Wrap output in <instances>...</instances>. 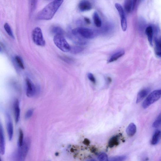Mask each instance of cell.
<instances>
[{"mask_svg": "<svg viewBox=\"0 0 161 161\" xmlns=\"http://www.w3.org/2000/svg\"><path fill=\"white\" fill-rule=\"evenodd\" d=\"M63 1H55L49 3L38 14L37 19L49 20L54 16L62 4Z\"/></svg>", "mask_w": 161, "mask_h": 161, "instance_id": "6da1fadb", "label": "cell"}, {"mask_svg": "<svg viewBox=\"0 0 161 161\" xmlns=\"http://www.w3.org/2000/svg\"><path fill=\"white\" fill-rule=\"evenodd\" d=\"M31 140L29 138L24 139L22 146L18 147L13 156V161H25L29 150Z\"/></svg>", "mask_w": 161, "mask_h": 161, "instance_id": "7a4b0ae2", "label": "cell"}, {"mask_svg": "<svg viewBox=\"0 0 161 161\" xmlns=\"http://www.w3.org/2000/svg\"><path fill=\"white\" fill-rule=\"evenodd\" d=\"M73 35L86 39H92L95 36L94 31L89 28L80 27L72 31Z\"/></svg>", "mask_w": 161, "mask_h": 161, "instance_id": "3957f363", "label": "cell"}, {"mask_svg": "<svg viewBox=\"0 0 161 161\" xmlns=\"http://www.w3.org/2000/svg\"><path fill=\"white\" fill-rule=\"evenodd\" d=\"M53 40L55 45L60 50L65 52L70 51V46L63 35H55Z\"/></svg>", "mask_w": 161, "mask_h": 161, "instance_id": "277c9868", "label": "cell"}, {"mask_svg": "<svg viewBox=\"0 0 161 161\" xmlns=\"http://www.w3.org/2000/svg\"><path fill=\"white\" fill-rule=\"evenodd\" d=\"M160 90H157L151 93L146 98L142 104V107L145 109L148 108L154 103L158 101L160 98Z\"/></svg>", "mask_w": 161, "mask_h": 161, "instance_id": "5b68a950", "label": "cell"}, {"mask_svg": "<svg viewBox=\"0 0 161 161\" xmlns=\"http://www.w3.org/2000/svg\"><path fill=\"white\" fill-rule=\"evenodd\" d=\"M32 37L33 41L37 45L43 47L45 45V42L41 28L36 27L33 30Z\"/></svg>", "mask_w": 161, "mask_h": 161, "instance_id": "8992f818", "label": "cell"}, {"mask_svg": "<svg viewBox=\"0 0 161 161\" xmlns=\"http://www.w3.org/2000/svg\"><path fill=\"white\" fill-rule=\"evenodd\" d=\"M116 8L117 9L121 18V27L123 31L125 32L127 30V22L124 11L121 5L119 3L115 4Z\"/></svg>", "mask_w": 161, "mask_h": 161, "instance_id": "52a82bcc", "label": "cell"}, {"mask_svg": "<svg viewBox=\"0 0 161 161\" xmlns=\"http://www.w3.org/2000/svg\"><path fill=\"white\" fill-rule=\"evenodd\" d=\"M26 95L28 97H34L36 93V87L29 78L26 79Z\"/></svg>", "mask_w": 161, "mask_h": 161, "instance_id": "ba28073f", "label": "cell"}, {"mask_svg": "<svg viewBox=\"0 0 161 161\" xmlns=\"http://www.w3.org/2000/svg\"><path fill=\"white\" fill-rule=\"evenodd\" d=\"M6 120L9 139V141H11L13 138L14 133L13 126L11 117L8 113L6 114Z\"/></svg>", "mask_w": 161, "mask_h": 161, "instance_id": "9c48e42d", "label": "cell"}, {"mask_svg": "<svg viewBox=\"0 0 161 161\" xmlns=\"http://www.w3.org/2000/svg\"><path fill=\"white\" fill-rule=\"evenodd\" d=\"M5 152V143L4 132L2 126L0 123V154L2 155L4 154Z\"/></svg>", "mask_w": 161, "mask_h": 161, "instance_id": "30bf717a", "label": "cell"}, {"mask_svg": "<svg viewBox=\"0 0 161 161\" xmlns=\"http://www.w3.org/2000/svg\"><path fill=\"white\" fill-rule=\"evenodd\" d=\"M14 112L15 121L17 124L19 120L20 115L19 102L18 99H16L14 104Z\"/></svg>", "mask_w": 161, "mask_h": 161, "instance_id": "8fae6325", "label": "cell"}, {"mask_svg": "<svg viewBox=\"0 0 161 161\" xmlns=\"http://www.w3.org/2000/svg\"><path fill=\"white\" fill-rule=\"evenodd\" d=\"M137 1H129L127 0L124 2V9L125 11L127 13H130L135 8Z\"/></svg>", "mask_w": 161, "mask_h": 161, "instance_id": "7c38bea8", "label": "cell"}, {"mask_svg": "<svg viewBox=\"0 0 161 161\" xmlns=\"http://www.w3.org/2000/svg\"><path fill=\"white\" fill-rule=\"evenodd\" d=\"M79 8L81 12L88 11L92 8V5L91 2L87 1H80L79 4Z\"/></svg>", "mask_w": 161, "mask_h": 161, "instance_id": "4fadbf2b", "label": "cell"}, {"mask_svg": "<svg viewBox=\"0 0 161 161\" xmlns=\"http://www.w3.org/2000/svg\"><path fill=\"white\" fill-rule=\"evenodd\" d=\"M150 90L149 88H145L142 89L138 93L137 95L136 103H140L148 95L149 93Z\"/></svg>", "mask_w": 161, "mask_h": 161, "instance_id": "5bb4252c", "label": "cell"}, {"mask_svg": "<svg viewBox=\"0 0 161 161\" xmlns=\"http://www.w3.org/2000/svg\"><path fill=\"white\" fill-rule=\"evenodd\" d=\"M125 53V52L123 50H120L116 52L112 55L109 59L107 60V63H110L116 61L118 59L121 58Z\"/></svg>", "mask_w": 161, "mask_h": 161, "instance_id": "9a60e30c", "label": "cell"}, {"mask_svg": "<svg viewBox=\"0 0 161 161\" xmlns=\"http://www.w3.org/2000/svg\"><path fill=\"white\" fill-rule=\"evenodd\" d=\"M146 34L147 36L148 40L151 46H153V27L150 26L146 28L145 30Z\"/></svg>", "mask_w": 161, "mask_h": 161, "instance_id": "2e32d148", "label": "cell"}, {"mask_svg": "<svg viewBox=\"0 0 161 161\" xmlns=\"http://www.w3.org/2000/svg\"><path fill=\"white\" fill-rule=\"evenodd\" d=\"M137 127L133 123H131L127 126L126 130V134L130 137L133 136L136 132Z\"/></svg>", "mask_w": 161, "mask_h": 161, "instance_id": "e0dca14e", "label": "cell"}, {"mask_svg": "<svg viewBox=\"0 0 161 161\" xmlns=\"http://www.w3.org/2000/svg\"><path fill=\"white\" fill-rule=\"evenodd\" d=\"M119 143V137L118 136H113L111 138L108 142V146L110 148H112L117 146Z\"/></svg>", "mask_w": 161, "mask_h": 161, "instance_id": "ac0fdd59", "label": "cell"}, {"mask_svg": "<svg viewBox=\"0 0 161 161\" xmlns=\"http://www.w3.org/2000/svg\"><path fill=\"white\" fill-rule=\"evenodd\" d=\"M155 51L156 55L158 58L161 57V42L160 40L157 39L155 40Z\"/></svg>", "mask_w": 161, "mask_h": 161, "instance_id": "d6986e66", "label": "cell"}, {"mask_svg": "<svg viewBox=\"0 0 161 161\" xmlns=\"http://www.w3.org/2000/svg\"><path fill=\"white\" fill-rule=\"evenodd\" d=\"M93 19L95 25L97 27H100L102 25V21L97 12H94L93 15Z\"/></svg>", "mask_w": 161, "mask_h": 161, "instance_id": "ffe728a7", "label": "cell"}, {"mask_svg": "<svg viewBox=\"0 0 161 161\" xmlns=\"http://www.w3.org/2000/svg\"><path fill=\"white\" fill-rule=\"evenodd\" d=\"M160 132L159 130L156 131L154 133L151 140V144L155 145L158 143L160 139Z\"/></svg>", "mask_w": 161, "mask_h": 161, "instance_id": "44dd1931", "label": "cell"}, {"mask_svg": "<svg viewBox=\"0 0 161 161\" xmlns=\"http://www.w3.org/2000/svg\"><path fill=\"white\" fill-rule=\"evenodd\" d=\"M84 50L83 47L78 46L70 47V51L72 54H76L81 52Z\"/></svg>", "mask_w": 161, "mask_h": 161, "instance_id": "7402d4cb", "label": "cell"}, {"mask_svg": "<svg viewBox=\"0 0 161 161\" xmlns=\"http://www.w3.org/2000/svg\"><path fill=\"white\" fill-rule=\"evenodd\" d=\"M19 138L18 141V147H20L22 145L24 141V134L22 130L21 129L19 130Z\"/></svg>", "mask_w": 161, "mask_h": 161, "instance_id": "603a6c76", "label": "cell"}, {"mask_svg": "<svg viewBox=\"0 0 161 161\" xmlns=\"http://www.w3.org/2000/svg\"><path fill=\"white\" fill-rule=\"evenodd\" d=\"M37 4V1H30V14L31 16L35 10Z\"/></svg>", "mask_w": 161, "mask_h": 161, "instance_id": "cb8c5ba5", "label": "cell"}, {"mask_svg": "<svg viewBox=\"0 0 161 161\" xmlns=\"http://www.w3.org/2000/svg\"><path fill=\"white\" fill-rule=\"evenodd\" d=\"M52 31L55 35H63L64 33V30L62 28L58 27H53Z\"/></svg>", "mask_w": 161, "mask_h": 161, "instance_id": "d4e9b609", "label": "cell"}, {"mask_svg": "<svg viewBox=\"0 0 161 161\" xmlns=\"http://www.w3.org/2000/svg\"><path fill=\"white\" fill-rule=\"evenodd\" d=\"M126 158L125 156H116L108 159V161H125Z\"/></svg>", "mask_w": 161, "mask_h": 161, "instance_id": "484cf974", "label": "cell"}, {"mask_svg": "<svg viewBox=\"0 0 161 161\" xmlns=\"http://www.w3.org/2000/svg\"><path fill=\"white\" fill-rule=\"evenodd\" d=\"M4 27L5 30L7 32L8 35L11 36L12 38H14V37L11 28L8 23L5 24Z\"/></svg>", "mask_w": 161, "mask_h": 161, "instance_id": "4316f807", "label": "cell"}, {"mask_svg": "<svg viewBox=\"0 0 161 161\" xmlns=\"http://www.w3.org/2000/svg\"><path fill=\"white\" fill-rule=\"evenodd\" d=\"M161 124V115L160 114H159L158 117L157 118V119L153 122L152 124V126L155 128H157L159 127L160 125Z\"/></svg>", "mask_w": 161, "mask_h": 161, "instance_id": "83f0119b", "label": "cell"}, {"mask_svg": "<svg viewBox=\"0 0 161 161\" xmlns=\"http://www.w3.org/2000/svg\"><path fill=\"white\" fill-rule=\"evenodd\" d=\"M98 159L99 161H108L109 159L107 154L103 153L98 155Z\"/></svg>", "mask_w": 161, "mask_h": 161, "instance_id": "f1b7e54d", "label": "cell"}, {"mask_svg": "<svg viewBox=\"0 0 161 161\" xmlns=\"http://www.w3.org/2000/svg\"><path fill=\"white\" fill-rule=\"evenodd\" d=\"M15 59L17 61V63L18 64L19 67L21 68L22 69H24L25 67L24 65L22 63V61L21 58L18 56H16L15 58Z\"/></svg>", "mask_w": 161, "mask_h": 161, "instance_id": "f546056e", "label": "cell"}, {"mask_svg": "<svg viewBox=\"0 0 161 161\" xmlns=\"http://www.w3.org/2000/svg\"><path fill=\"white\" fill-rule=\"evenodd\" d=\"M34 113V110L30 109L27 111L25 115V118L26 119H29L32 115Z\"/></svg>", "mask_w": 161, "mask_h": 161, "instance_id": "4dcf8cb0", "label": "cell"}, {"mask_svg": "<svg viewBox=\"0 0 161 161\" xmlns=\"http://www.w3.org/2000/svg\"><path fill=\"white\" fill-rule=\"evenodd\" d=\"M88 79L93 84H95L96 83V80L94 75L91 73H89L88 74Z\"/></svg>", "mask_w": 161, "mask_h": 161, "instance_id": "1f68e13d", "label": "cell"}, {"mask_svg": "<svg viewBox=\"0 0 161 161\" xmlns=\"http://www.w3.org/2000/svg\"><path fill=\"white\" fill-rule=\"evenodd\" d=\"M61 58L66 63H71L73 62V60L72 59L68 57L62 56Z\"/></svg>", "mask_w": 161, "mask_h": 161, "instance_id": "d6a6232c", "label": "cell"}, {"mask_svg": "<svg viewBox=\"0 0 161 161\" xmlns=\"http://www.w3.org/2000/svg\"><path fill=\"white\" fill-rule=\"evenodd\" d=\"M84 20L85 22H86L88 24H89L91 23V21H90L89 18L86 17H85L84 18Z\"/></svg>", "mask_w": 161, "mask_h": 161, "instance_id": "836d02e7", "label": "cell"}, {"mask_svg": "<svg viewBox=\"0 0 161 161\" xmlns=\"http://www.w3.org/2000/svg\"><path fill=\"white\" fill-rule=\"evenodd\" d=\"M90 142L89 140L87 139H85L84 141V144H85L88 145L89 144Z\"/></svg>", "mask_w": 161, "mask_h": 161, "instance_id": "e575fe53", "label": "cell"}, {"mask_svg": "<svg viewBox=\"0 0 161 161\" xmlns=\"http://www.w3.org/2000/svg\"><path fill=\"white\" fill-rule=\"evenodd\" d=\"M87 161H97L94 159H91V160H88Z\"/></svg>", "mask_w": 161, "mask_h": 161, "instance_id": "d590c367", "label": "cell"}, {"mask_svg": "<svg viewBox=\"0 0 161 161\" xmlns=\"http://www.w3.org/2000/svg\"><path fill=\"white\" fill-rule=\"evenodd\" d=\"M1 47H0V52H1Z\"/></svg>", "mask_w": 161, "mask_h": 161, "instance_id": "8d00e7d4", "label": "cell"}, {"mask_svg": "<svg viewBox=\"0 0 161 161\" xmlns=\"http://www.w3.org/2000/svg\"><path fill=\"white\" fill-rule=\"evenodd\" d=\"M0 161H2V160L1 157H0Z\"/></svg>", "mask_w": 161, "mask_h": 161, "instance_id": "74e56055", "label": "cell"}]
</instances>
